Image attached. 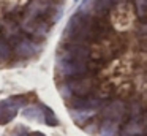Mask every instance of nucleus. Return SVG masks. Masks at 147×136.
<instances>
[{"label":"nucleus","instance_id":"1","mask_svg":"<svg viewBox=\"0 0 147 136\" xmlns=\"http://www.w3.org/2000/svg\"><path fill=\"white\" fill-rule=\"evenodd\" d=\"M96 90H98V79L95 74H84L78 78L65 79L60 84V92L67 100L89 97Z\"/></svg>","mask_w":147,"mask_h":136},{"label":"nucleus","instance_id":"2","mask_svg":"<svg viewBox=\"0 0 147 136\" xmlns=\"http://www.w3.org/2000/svg\"><path fill=\"white\" fill-rule=\"evenodd\" d=\"M103 68L101 63L90 60V62H76V60H57V74L62 79H71L84 74H95Z\"/></svg>","mask_w":147,"mask_h":136},{"label":"nucleus","instance_id":"3","mask_svg":"<svg viewBox=\"0 0 147 136\" xmlns=\"http://www.w3.org/2000/svg\"><path fill=\"white\" fill-rule=\"evenodd\" d=\"M57 60H76V62H90L92 60V46L76 43H63L59 49Z\"/></svg>","mask_w":147,"mask_h":136},{"label":"nucleus","instance_id":"4","mask_svg":"<svg viewBox=\"0 0 147 136\" xmlns=\"http://www.w3.org/2000/svg\"><path fill=\"white\" fill-rule=\"evenodd\" d=\"M100 112H101V117L106 120H112L115 123H123L125 120L128 119V114H127V103L119 98L111 101H105L103 106L100 108Z\"/></svg>","mask_w":147,"mask_h":136},{"label":"nucleus","instance_id":"5","mask_svg":"<svg viewBox=\"0 0 147 136\" xmlns=\"http://www.w3.org/2000/svg\"><path fill=\"white\" fill-rule=\"evenodd\" d=\"M11 51L16 54L21 59H30V57H35L36 54H40L41 51V43L30 37L26 35H21L18 40H14L13 43H10Z\"/></svg>","mask_w":147,"mask_h":136},{"label":"nucleus","instance_id":"6","mask_svg":"<svg viewBox=\"0 0 147 136\" xmlns=\"http://www.w3.org/2000/svg\"><path fill=\"white\" fill-rule=\"evenodd\" d=\"M55 3L52 0H29L26 6V11L22 14L29 18H36V19H46V16L51 13Z\"/></svg>","mask_w":147,"mask_h":136},{"label":"nucleus","instance_id":"7","mask_svg":"<svg viewBox=\"0 0 147 136\" xmlns=\"http://www.w3.org/2000/svg\"><path fill=\"white\" fill-rule=\"evenodd\" d=\"M0 30H2V35H0V37L3 38L7 43H13L14 40H18V38L22 35L21 33V27H19V21H18L16 18H7L2 22Z\"/></svg>","mask_w":147,"mask_h":136},{"label":"nucleus","instance_id":"8","mask_svg":"<svg viewBox=\"0 0 147 136\" xmlns=\"http://www.w3.org/2000/svg\"><path fill=\"white\" fill-rule=\"evenodd\" d=\"M18 100L19 98H11V100H5L0 103V125H5V123L11 122L16 117L19 106H21V103Z\"/></svg>","mask_w":147,"mask_h":136},{"label":"nucleus","instance_id":"9","mask_svg":"<svg viewBox=\"0 0 147 136\" xmlns=\"http://www.w3.org/2000/svg\"><path fill=\"white\" fill-rule=\"evenodd\" d=\"M119 133L120 136H144V119H127Z\"/></svg>","mask_w":147,"mask_h":136},{"label":"nucleus","instance_id":"10","mask_svg":"<svg viewBox=\"0 0 147 136\" xmlns=\"http://www.w3.org/2000/svg\"><path fill=\"white\" fill-rule=\"evenodd\" d=\"M119 130H120V125L115 122H112V120H106L103 119L101 123H100V136H117Z\"/></svg>","mask_w":147,"mask_h":136},{"label":"nucleus","instance_id":"11","mask_svg":"<svg viewBox=\"0 0 147 136\" xmlns=\"http://www.w3.org/2000/svg\"><path fill=\"white\" fill-rule=\"evenodd\" d=\"M127 114L128 119H144V104L141 101H131L127 104Z\"/></svg>","mask_w":147,"mask_h":136},{"label":"nucleus","instance_id":"12","mask_svg":"<svg viewBox=\"0 0 147 136\" xmlns=\"http://www.w3.org/2000/svg\"><path fill=\"white\" fill-rule=\"evenodd\" d=\"M11 54H13V51H11L10 43H7L3 38L0 37V63L8 62L10 57H11Z\"/></svg>","mask_w":147,"mask_h":136},{"label":"nucleus","instance_id":"13","mask_svg":"<svg viewBox=\"0 0 147 136\" xmlns=\"http://www.w3.org/2000/svg\"><path fill=\"white\" fill-rule=\"evenodd\" d=\"M24 116L29 119H35V120H43V108L40 106H29L24 109Z\"/></svg>","mask_w":147,"mask_h":136},{"label":"nucleus","instance_id":"14","mask_svg":"<svg viewBox=\"0 0 147 136\" xmlns=\"http://www.w3.org/2000/svg\"><path fill=\"white\" fill-rule=\"evenodd\" d=\"M134 9H136V14L141 19V22H144L147 11V0H134Z\"/></svg>","mask_w":147,"mask_h":136},{"label":"nucleus","instance_id":"15","mask_svg":"<svg viewBox=\"0 0 147 136\" xmlns=\"http://www.w3.org/2000/svg\"><path fill=\"white\" fill-rule=\"evenodd\" d=\"M43 120L46 122V125H51V127H55L59 123V120L55 119L54 112L49 108H43Z\"/></svg>","mask_w":147,"mask_h":136},{"label":"nucleus","instance_id":"16","mask_svg":"<svg viewBox=\"0 0 147 136\" xmlns=\"http://www.w3.org/2000/svg\"><path fill=\"white\" fill-rule=\"evenodd\" d=\"M14 136H29V135H27L26 130H18V131L14 133Z\"/></svg>","mask_w":147,"mask_h":136},{"label":"nucleus","instance_id":"17","mask_svg":"<svg viewBox=\"0 0 147 136\" xmlns=\"http://www.w3.org/2000/svg\"><path fill=\"white\" fill-rule=\"evenodd\" d=\"M32 136H45V135H43V133H33Z\"/></svg>","mask_w":147,"mask_h":136}]
</instances>
